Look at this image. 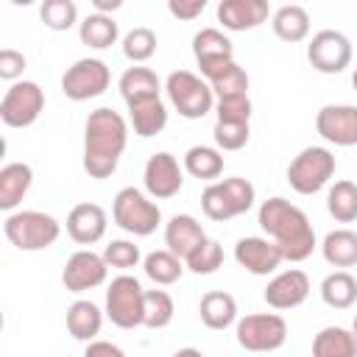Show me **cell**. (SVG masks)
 <instances>
[{
  "mask_svg": "<svg viewBox=\"0 0 357 357\" xmlns=\"http://www.w3.org/2000/svg\"><path fill=\"white\" fill-rule=\"evenodd\" d=\"M128 145V123L112 106H98L84 123V170L92 178H109Z\"/></svg>",
  "mask_w": 357,
  "mask_h": 357,
  "instance_id": "6da1fadb",
  "label": "cell"
},
{
  "mask_svg": "<svg viewBox=\"0 0 357 357\" xmlns=\"http://www.w3.org/2000/svg\"><path fill=\"white\" fill-rule=\"evenodd\" d=\"M257 220H259V229L265 231V237L279 245V251L287 262H304L307 257H312V251L318 245L312 223L304 215V209H298L287 198L273 195V198L262 201Z\"/></svg>",
  "mask_w": 357,
  "mask_h": 357,
  "instance_id": "7a4b0ae2",
  "label": "cell"
},
{
  "mask_svg": "<svg viewBox=\"0 0 357 357\" xmlns=\"http://www.w3.org/2000/svg\"><path fill=\"white\" fill-rule=\"evenodd\" d=\"M3 234L20 251H45L61 237V223L42 209H20L6 215Z\"/></svg>",
  "mask_w": 357,
  "mask_h": 357,
  "instance_id": "3957f363",
  "label": "cell"
},
{
  "mask_svg": "<svg viewBox=\"0 0 357 357\" xmlns=\"http://www.w3.org/2000/svg\"><path fill=\"white\" fill-rule=\"evenodd\" d=\"M112 220L126 234L148 237V234H153L159 229L162 209L148 192H142L137 187H123V190H117V195L112 201Z\"/></svg>",
  "mask_w": 357,
  "mask_h": 357,
  "instance_id": "277c9868",
  "label": "cell"
},
{
  "mask_svg": "<svg viewBox=\"0 0 357 357\" xmlns=\"http://www.w3.org/2000/svg\"><path fill=\"white\" fill-rule=\"evenodd\" d=\"M335 167H337L335 165V153L329 148L307 145L287 165V184L298 195H315V192H321L332 181Z\"/></svg>",
  "mask_w": 357,
  "mask_h": 357,
  "instance_id": "5b68a950",
  "label": "cell"
},
{
  "mask_svg": "<svg viewBox=\"0 0 357 357\" xmlns=\"http://www.w3.org/2000/svg\"><path fill=\"white\" fill-rule=\"evenodd\" d=\"M165 92H167L173 109H176L184 120H201V117H206V114L215 109V103H218L212 86H209L201 75H195V73H190V70H173V73L167 75V81H165Z\"/></svg>",
  "mask_w": 357,
  "mask_h": 357,
  "instance_id": "8992f818",
  "label": "cell"
},
{
  "mask_svg": "<svg viewBox=\"0 0 357 357\" xmlns=\"http://www.w3.org/2000/svg\"><path fill=\"white\" fill-rule=\"evenodd\" d=\"M142 307H145V290L137 276L120 273L106 287V318L120 329H137L142 326Z\"/></svg>",
  "mask_w": 357,
  "mask_h": 357,
  "instance_id": "52a82bcc",
  "label": "cell"
},
{
  "mask_svg": "<svg viewBox=\"0 0 357 357\" xmlns=\"http://www.w3.org/2000/svg\"><path fill=\"white\" fill-rule=\"evenodd\" d=\"M234 337L240 349L254 354H268L284 346L287 340V321L279 312H251L237 321Z\"/></svg>",
  "mask_w": 357,
  "mask_h": 357,
  "instance_id": "ba28073f",
  "label": "cell"
},
{
  "mask_svg": "<svg viewBox=\"0 0 357 357\" xmlns=\"http://www.w3.org/2000/svg\"><path fill=\"white\" fill-rule=\"evenodd\" d=\"M112 84V73L109 64L103 59H78L75 64L67 67V73L61 75V92L64 98L84 103L92 98H100Z\"/></svg>",
  "mask_w": 357,
  "mask_h": 357,
  "instance_id": "9c48e42d",
  "label": "cell"
},
{
  "mask_svg": "<svg viewBox=\"0 0 357 357\" xmlns=\"http://www.w3.org/2000/svg\"><path fill=\"white\" fill-rule=\"evenodd\" d=\"M45 112V92L36 81H17L0 100V120L8 128H28Z\"/></svg>",
  "mask_w": 357,
  "mask_h": 357,
  "instance_id": "30bf717a",
  "label": "cell"
},
{
  "mask_svg": "<svg viewBox=\"0 0 357 357\" xmlns=\"http://www.w3.org/2000/svg\"><path fill=\"white\" fill-rule=\"evenodd\" d=\"M192 56L201 67V78L209 84L218 75H223L234 64V47L231 39L220 28H201L192 36Z\"/></svg>",
  "mask_w": 357,
  "mask_h": 357,
  "instance_id": "8fae6325",
  "label": "cell"
},
{
  "mask_svg": "<svg viewBox=\"0 0 357 357\" xmlns=\"http://www.w3.org/2000/svg\"><path fill=\"white\" fill-rule=\"evenodd\" d=\"M307 61L324 75H337L351 64V42L346 33L324 28L307 42Z\"/></svg>",
  "mask_w": 357,
  "mask_h": 357,
  "instance_id": "7c38bea8",
  "label": "cell"
},
{
  "mask_svg": "<svg viewBox=\"0 0 357 357\" xmlns=\"http://www.w3.org/2000/svg\"><path fill=\"white\" fill-rule=\"evenodd\" d=\"M142 184L153 201H167V198L178 195L184 187V165H178V159L173 153L159 151V153L148 156L145 170H142Z\"/></svg>",
  "mask_w": 357,
  "mask_h": 357,
  "instance_id": "4fadbf2b",
  "label": "cell"
},
{
  "mask_svg": "<svg viewBox=\"0 0 357 357\" xmlns=\"http://www.w3.org/2000/svg\"><path fill=\"white\" fill-rule=\"evenodd\" d=\"M106 273H109V265L103 254H95L92 248H78L67 257L61 268V284L70 293H86L100 287L106 282Z\"/></svg>",
  "mask_w": 357,
  "mask_h": 357,
  "instance_id": "5bb4252c",
  "label": "cell"
},
{
  "mask_svg": "<svg viewBox=\"0 0 357 357\" xmlns=\"http://www.w3.org/2000/svg\"><path fill=\"white\" fill-rule=\"evenodd\" d=\"M315 131L321 139L337 148L357 145V106L351 103H326L315 114Z\"/></svg>",
  "mask_w": 357,
  "mask_h": 357,
  "instance_id": "9a60e30c",
  "label": "cell"
},
{
  "mask_svg": "<svg viewBox=\"0 0 357 357\" xmlns=\"http://www.w3.org/2000/svg\"><path fill=\"white\" fill-rule=\"evenodd\" d=\"M307 296H310V276L301 268L276 273L262 293V298L271 310H296L307 301Z\"/></svg>",
  "mask_w": 357,
  "mask_h": 357,
  "instance_id": "2e32d148",
  "label": "cell"
},
{
  "mask_svg": "<svg viewBox=\"0 0 357 357\" xmlns=\"http://www.w3.org/2000/svg\"><path fill=\"white\" fill-rule=\"evenodd\" d=\"M234 259L240 268H245L254 276L276 273V268L284 262L279 245L268 237H240L234 245Z\"/></svg>",
  "mask_w": 357,
  "mask_h": 357,
  "instance_id": "e0dca14e",
  "label": "cell"
},
{
  "mask_svg": "<svg viewBox=\"0 0 357 357\" xmlns=\"http://www.w3.org/2000/svg\"><path fill=\"white\" fill-rule=\"evenodd\" d=\"M106 226H109L106 209L100 204H92V201L75 204L67 215V234L78 245H95L98 240H103Z\"/></svg>",
  "mask_w": 357,
  "mask_h": 357,
  "instance_id": "ac0fdd59",
  "label": "cell"
},
{
  "mask_svg": "<svg viewBox=\"0 0 357 357\" xmlns=\"http://www.w3.org/2000/svg\"><path fill=\"white\" fill-rule=\"evenodd\" d=\"M271 6L268 0H220L218 3V22L226 31H254L268 22Z\"/></svg>",
  "mask_w": 357,
  "mask_h": 357,
  "instance_id": "d6986e66",
  "label": "cell"
},
{
  "mask_svg": "<svg viewBox=\"0 0 357 357\" xmlns=\"http://www.w3.org/2000/svg\"><path fill=\"white\" fill-rule=\"evenodd\" d=\"M204 240H206V231L192 215H173L165 223V245L178 259H187Z\"/></svg>",
  "mask_w": 357,
  "mask_h": 357,
  "instance_id": "ffe728a7",
  "label": "cell"
},
{
  "mask_svg": "<svg viewBox=\"0 0 357 357\" xmlns=\"http://www.w3.org/2000/svg\"><path fill=\"white\" fill-rule=\"evenodd\" d=\"M33 184V170L25 162H8L0 167V209L8 215L20 206V201L28 195Z\"/></svg>",
  "mask_w": 357,
  "mask_h": 357,
  "instance_id": "44dd1931",
  "label": "cell"
},
{
  "mask_svg": "<svg viewBox=\"0 0 357 357\" xmlns=\"http://www.w3.org/2000/svg\"><path fill=\"white\" fill-rule=\"evenodd\" d=\"M198 315H201V324L206 329H229L231 324H237V301L231 293L226 290H209L201 296V304H198Z\"/></svg>",
  "mask_w": 357,
  "mask_h": 357,
  "instance_id": "7402d4cb",
  "label": "cell"
},
{
  "mask_svg": "<svg viewBox=\"0 0 357 357\" xmlns=\"http://www.w3.org/2000/svg\"><path fill=\"white\" fill-rule=\"evenodd\" d=\"M103 315H106V312H103L95 301L78 298V301H73V304L67 307V332H70L75 340H81V343H92V340H98V335H100Z\"/></svg>",
  "mask_w": 357,
  "mask_h": 357,
  "instance_id": "603a6c76",
  "label": "cell"
},
{
  "mask_svg": "<svg viewBox=\"0 0 357 357\" xmlns=\"http://www.w3.org/2000/svg\"><path fill=\"white\" fill-rule=\"evenodd\" d=\"M128 123L134 128L137 137L148 139L162 134V128L167 126V106L162 98H148V100H137L128 103Z\"/></svg>",
  "mask_w": 357,
  "mask_h": 357,
  "instance_id": "cb8c5ba5",
  "label": "cell"
},
{
  "mask_svg": "<svg viewBox=\"0 0 357 357\" xmlns=\"http://www.w3.org/2000/svg\"><path fill=\"white\" fill-rule=\"evenodd\" d=\"M117 89H120V95H123V100H126V106H128V103H137V100L159 98L162 84H159V75H156L151 67L134 64V67H128V70L120 75Z\"/></svg>",
  "mask_w": 357,
  "mask_h": 357,
  "instance_id": "d4e9b609",
  "label": "cell"
},
{
  "mask_svg": "<svg viewBox=\"0 0 357 357\" xmlns=\"http://www.w3.org/2000/svg\"><path fill=\"white\" fill-rule=\"evenodd\" d=\"M321 254L332 268H340V271L357 265V231L349 226L332 229L321 243Z\"/></svg>",
  "mask_w": 357,
  "mask_h": 357,
  "instance_id": "484cf974",
  "label": "cell"
},
{
  "mask_svg": "<svg viewBox=\"0 0 357 357\" xmlns=\"http://www.w3.org/2000/svg\"><path fill=\"white\" fill-rule=\"evenodd\" d=\"M271 28L282 42H304L310 36V14L304 6H282L271 14Z\"/></svg>",
  "mask_w": 357,
  "mask_h": 357,
  "instance_id": "4316f807",
  "label": "cell"
},
{
  "mask_svg": "<svg viewBox=\"0 0 357 357\" xmlns=\"http://www.w3.org/2000/svg\"><path fill=\"white\" fill-rule=\"evenodd\" d=\"M78 36L86 47L92 50H106L112 47L117 39H120V25L114 22V17L109 14H86L81 22H78Z\"/></svg>",
  "mask_w": 357,
  "mask_h": 357,
  "instance_id": "83f0119b",
  "label": "cell"
},
{
  "mask_svg": "<svg viewBox=\"0 0 357 357\" xmlns=\"http://www.w3.org/2000/svg\"><path fill=\"white\" fill-rule=\"evenodd\" d=\"M312 357H357V337L346 326H324L312 337Z\"/></svg>",
  "mask_w": 357,
  "mask_h": 357,
  "instance_id": "f1b7e54d",
  "label": "cell"
},
{
  "mask_svg": "<svg viewBox=\"0 0 357 357\" xmlns=\"http://www.w3.org/2000/svg\"><path fill=\"white\" fill-rule=\"evenodd\" d=\"M184 259H178L173 251H167V248H159V251H151L145 259H142V271H145V276L153 282V284H159V287H167V284H176L178 279H181V273H184Z\"/></svg>",
  "mask_w": 357,
  "mask_h": 357,
  "instance_id": "f546056e",
  "label": "cell"
},
{
  "mask_svg": "<svg viewBox=\"0 0 357 357\" xmlns=\"http://www.w3.org/2000/svg\"><path fill=\"white\" fill-rule=\"evenodd\" d=\"M321 298L332 310H349L357 301V279L349 271H332L321 282Z\"/></svg>",
  "mask_w": 357,
  "mask_h": 357,
  "instance_id": "4dcf8cb0",
  "label": "cell"
},
{
  "mask_svg": "<svg viewBox=\"0 0 357 357\" xmlns=\"http://www.w3.org/2000/svg\"><path fill=\"white\" fill-rule=\"evenodd\" d=\"M184 170L192 178H201V181L212 184L223 173V153L212 145H192L184 153Z\"/></svg>",
  "mask_w": 357,
  "mask_h": 357,
  "instance_id": "1f68e13d",
  "label": "cell"
},
{
  "mask_svg": "<svg viewBox=\"0 0 357 357\" xmlns=\"http://www.w3.org/2000/svg\"><path fill=\"white\" fill-rule=\"evenodd\" d=\"M326 212L337 223H351L357 220V184L349 178H340L329 187L326 192Z\"/></svg>",
  "mask_w": 357,
  "mask_h": 357,
  "instance_id": "d6a6232c",
  "label": "cell"
},
{
  "mask_svg": "<svg viewBox=\"0 0 357 357\" xmlns=\"http://www.w3.org/2000/svg\"><path fill=\"white\" fill-rule=\"evenodd\" d=\"M176 315L173 296L167 290H145V307H142V326L148 329H165Z\"/></svg>",
  "mask_w": 357,
  "mask_h": 357,
  "instance_id": "836d02e7",
  "label": "cell"
},
{
  "mask_svg": "<svg viewBox=\"0 0 357 357\" xmlns=\"http://www.w3.org/2000/svg\"><path fill=\"white\" fill-rule=\"evenodd\" d=\"M218 187H220V192H223V198H226V204H229V209H231L234 218L237 215H245L254 206V201H257L254 184L248 178H243V176H229V178L218 181Z\"/></svg>",
  "mask_w": 357,
  "mask_h": 357,
  "instance_id": "e575fe53",
  "label": "cell"
},
{
  "mask_svg": "<svg viewBox=\"0 0 357 357\" xmlns=\"http://www.w3.org/2000/svg\"><path fill=\"white\" fill-rule=\"evenodd\" d=\"M184 265H187V271H192V273H198V276H209V273H215V271L223 265V245H220L218 240L206 237V240L184 259Z\"/></svg>",
  "mask_w": 357,
  "mask_h": 357,
  "instance_id": "d590c367",
  "label": "cell"
},
{
  "mask_svg": "<svg viewBox=\"0 0 357 357\" xmlns=\"http://www.w3.org/2000/svg\"><path fill=\"white\" fill-rule=\"evenodd\" d=\"M39 17L50 31H70L78 22V6L73 0H45Z\"/></svg>",
  "mask_w": 357,
  "mask_h": 357,
  "instance_id": "8d00e7d4",
  "label": "cell"
},
{
  "mask_svg": "<svg viewBox=\"0 0 357 357\" xmlns=\"http://www.w3.org/2000/svg\"><path fill=\"white\" fill-rule=\"evenodd\" d=\"M153 53H156V33H153L151 28L139 25V28H134V31H128V33L123 36V56H126L128 61L145 64Z\"/></svg>",
  "mask_w": 357,
  "mask_h": 357,
  "instance_id": "74e56055",
  "label": "cell"
},
{
  "mask_svg": "<svg viewBox=\"0 0 357 357\" xmlns=\"http://www.w3.org/2000/svg\"><path fill=\"white\" fill-rule=\"evenodd\" d=\"M209 86H212V92H215V100L248 95V73L234 61L223 75H218L215 81H209Z\"/></svg>",
  "mask_w": 357,
  "mask_h": 357,
  "instance_id": "f35d334b",
  "label": "cell"
},
{
  "mask_svg": "<svg viewBox=\"0 0 357 357\" xmlns=\"http://www.w3.org/2000/svg\"><path fill=\"white\" fill-rule=\"evenodd\" d=\"M103 259H106L109 268L131 271V268H137L145 257L139 254V245H137L134 240H112V243H106V248H103Z\"/></svg>",
  "mask_w": 357,
  "mask_h": 357,
  "instance_id": "ab89813d",
  "label": "cell"
},
{
  "mask_svg": "<svg viewBox=\"0 0 357 357\" xmlns=\"http://www.w3.org/2000/svg\"><path fill=\"white\" fill-rule=\"evenodd\" d=\"M212 137H215L218 151H240V148L248 145L251 126L248 123H220V120H215Z\"/></svg>",
  "mask_w": 357,
  "mask_h": 357,
  "instance_id": "60d3db41",
  "label": "cell"
},
{
  "mask_svg": "<svg viewBox=\"0 0 357 357\" xmlns=\"http://www.w3.org/2000/svg\"><path fill=\"white\" fill-rule=\"evenodd\" d=\"M215 114L220 123H248L251 120V98L240 95V98H220L215 103Z\"/></svg>",
  "mask_w": 357,
  "mask_h": 357,
  "instance_id": "b9f144b4",
  "label": "cell"
},
{
  "mask_svg": "<svg viewBox=\"0 0 357 357\" xmlns=\"http://www.w3.org/2000/svg\"><path fill=\"white\" fill-rule=\"evenodd\" d=\"M25 67H28V61H25V56L20 50H14V47H3L0 50V78L3 81L17 84L20 75L25 73Z\"/></svg>",
  "mask_w": 357,
  "mask_h": 357,
  "instance_id": "7bdbcfd3",
  "label": "cell"
},
{
  "mask_svg": "<svg viewBox=\"0 0 357 357\" xmlns=\"http://www.w3.org/2000/svg\"><path fill=\"white\" fill-rule=\"evenodd\" d=\"M204 8H206V0H170L167 3V11L176 20H187V22L195 20V17H201Z\"/></svg>",
  "mask_w": 357,
  "mask_h": 357,
  "instance_id": "ee69618b",
  "label": "cell"
},
{
  "mask_svg": "<svg viewBox=\"0 0 357 357\" xmlns=\"http://www.w3.org/2000/svg\"><path fill=\"white\" fill-rule=\"evenodd\" d=\"M84 357H126V351L109 340H92V343H86Z\"/></svg>",
  "mask_w": 357,
  "mask_h": 357,
  "instance_id": "f6af8a7d",
  "label": "cell"
},
{
  "mask_svg": "<svg viewBox=\"0 0 357 357\" xmlns=\"http://www.w3.org/2000/svg\"><path fill=\"white\" fill-rule=\"evenodd\" d=\"M120 6H123L120 0H92L95 14H109V17H112V11H117Z\"/></svg>",
  "mask_w": 357,
  "mask_h": 357,
  "instance_id": "bcb514c9",
  "label": "cell"
},
{
  "mask_svg": "<svg viewBox=\"0 0 357 357\" xmlns=\"http://www.w3.org/2000/svg\"><path fill=\"white\" fill-rule=\"evenodd\" d=\"M173 357H204V351H201V349H192V346H187V349H178Z\"/></svg>",
  "mask_w": 357,
  "mask_h": 357,
  "instance_id": "7dc6e473",
  "label": "cell"
},
{
  "mask_svg": "<svg viewBox=\"0 0 357 357\" xmlns=\"http://www.w3.org/2000/svg\"><path fill=\"white\" fill-rule=\"evenodd\" d=\"M351 86H354V92H357V67H354V73H351Z\"/></svg>",
  "mask_w": 357,
  "mask_h": 357,
  "instance_id": "c3c4849f",
  "label": "cell"
},
{
  "mask_svg": "<svg viewBox=\"0 0 357 357\" xmlns=\"http://www.w3.org/2000/svg\"><path fill=\"white\" fill-rule=\"evenodd\" d=\"M351 332H354V337H357V315H354V324H351Z\"/></svg>",
  "mask_w": 357,
  "mask_h": 357,
  "instance_id": "681fc988",
  "label": "cell"
}]
</instances>
